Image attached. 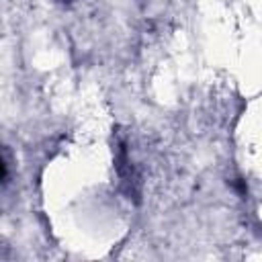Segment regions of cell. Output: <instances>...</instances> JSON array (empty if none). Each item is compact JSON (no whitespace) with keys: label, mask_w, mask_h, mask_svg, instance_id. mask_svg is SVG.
<instances>
[{"label":"cell","mask_w":262,"mask_h":262,"mask_svg":"<svg viewBox=\"0 0 262 262\" xmlns=\"http://www.w3.org/2000/svg\"><path fill=\"white\" fill-rule=\"evenodd\" d=\"M6 176H8V166H6L4 158L0 156V182H4V180H6Z\"/></svg>","instance_id":"1"}]
</instances>
